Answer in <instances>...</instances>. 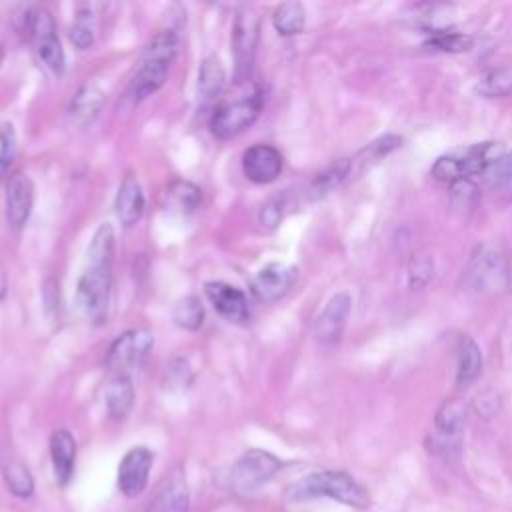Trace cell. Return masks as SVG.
Returning <instances> with one entry per match:
<instances>
[{
	"label": "cell",
	"instance_id": "obj_23",
	"mask_svg": "<svg viewBox=\"0 0 512 512\" xmlns=\"http://www.w3.org/2000/svg\"><path fill=\"white\" fill-rule=\"evenodd\" d=\"M482 374V352L472 336H460L456 344V384L466 388Z\"/></svg>",
	"mask_w": 512,
	"mask_h": 512
},
{
	"label": "cell",
	"instance_id": "obj_11",
	"mask_svg": "<svg viewBox=\"0 0 512 512\" xmlns=\"http://www.w3.org/2000/svg\"><path fill=\"white\" fill-rule=\"evenodd\" d=\"M298 280V268L286 262H270L256 272L250 282L254 298L262 304H272L284 298Z\"/></svg>",
	"mask_w": 512,
	"mask_h": 512
},
{
	"label": "cell",
	"instance_id": "obj_1",
	"mask_svg": "<svg viewBox=\"0 0 512 512\" xmlns=\"http://www.w3.org/2000/svg\"><path fill=\"white\" fill-rule=\"evenodd\" d=\"M116 236L110 222H102L92 234L88 246V264L78 278L76 302L82 314L94 322L102 324L108 318L110 292H112V264H114Z\"/></svg>",
	"mask_w": 512,
	"mask_h": 512
},
{
	"label": "cell",
	"instance_id": "obj_9",
	"mask_svg": "<svg viewBox=\"0 0 512 512\" xmlns=\"http://www.w3.org/2000/svg\"><path fill=\"white\" fill-rule=\"evenodd\" d=\"M28 36L34 40L36 52H38L40 60L44 62V66L54 74H62L64 68H66V56H64V48L60 44V38L56 34L54 16L48 8L36 6L32 10Z\"/></svg>",
	"mask_w": 512,
	"mask_h": 512
},
{
	"label": "cell",
	"instance_id": "obj_37",
	"mask_svg": "<svg viewBox=\"0 0 512 512\" xmlns=\"http://www.w3.org/2000/svg\"><path fill=\"white\" fill-rule=\"evenodd\" d=\"M6 288H8V282H6V274L0 270V302H2L4 294H6Z\"/></svg>",
	"mask_w": 512,
	"mask_h": 512
},
{
	"label": "cell",
	"instance_id": "obj_13",
	"mask_svg": "<svg viewBox=\"0 0 512 512\" xmlns=\"http://www.w3.org/2000/svg\"><path fill=\"white\" fill-rule=\"evenodd\" d=\"M352 312V298L346 292H336L314 322V338L322 346H334L342 340L346 322Z\"/></svg>",
	"mask_w": 512,
	"mask_h": 512
},
{
	"label": "cell",
	"instance_id": "obj_4",
	"mask_svg": "<svg viewBox=\"0 0 512 512\" xmlns=\"http://www.w3.org/2000/svg\"><path fill=\"white\" fill-rule=\"evenodd\" d=\"M318 496L338 500L358 510L368 508L372 502L368 490L356 478H352L348 472H342V470L312 472L286 488L288 500H308Z\"/></svg>",
	"mask_w": 512,
	"mask_h": 512
},
{
	"label": "cell",
	"instance_id": "obj_39",
	"mask_svg": "<svg viewBox=\"0 0 512 512\" xmlns=\"http://www.w3.org/2000/svg\"><path fill=\"white\" fill-rule=\"evenodd\" d=\"M2 60H4V48L0 46V64H2Z\"/></svg>",
	"mask_w": 512,
	"mask_h": 512
},
{
	"label": "cell",
	"instance_id": "obj_8",
	"mask_svg": "<svg viewBox=\"0 0 512 512\" xmlns=\"http://www.w3.org/2000/svg\"><path fill=\"white\" fill-rule=\"evenodd\" d=\"M154 346V334L148 328H130L118 334L106 352V366L112 374H130L142 364Z\"/></svg>",
	"mask_w": 512,
	"mask_h": 512
},
{
	"label": "cell",
	"instance_id": "obj_7",
	"mask_svg": "<svg viewBox=\"0 0 512 512\" xmlns=\"http://www.w3.org/2000/svg\"><path fill=\"white\" fill-rule=\"evenodd\" d=\"M280 468H282V462L272 452L252 448L232 464L228 472L230 490L238 494L254 492L262 484H266L270 478H274Z\"/></svg>",
	"mask_w": 512,
	"mask_h": 512
},
{
	"label": "cell",
	"instance_id": "obj_3",
	"mask_svg": "<svg viewBox=\"0 0 512 512\" xmlns=\"http://www.w3.org/2000/svg\"><path fill=\"white\" fill-rule=\"evenodd\" d=\"M264 96L260 86L250 80H234V86L222 94L210 116V132L218 140H230L250 128L260 116Z\"/></svg>",
	"mask_w": 512,
	"mask_h": 512
},
{
	"label": "cell",
	"instance_id": "obj_15",
	"mask_svg": "<svg viewBox=\"0 0 512 512\" xmlns=\"http://www.w3.org/2000/svg\"><path fill=\"white\" fill-rule=\"evenodd\" d=\"M204 294H206L208 302L212 304V308L224 320L234 322V324H246L250 320L248 298L240 288H236L228 282L212 280V282L204 284Z\"/></svg>",
	"mask_w": 512,
	"mask_h": 512
},
{
	"label": "cell",
	"instance_id": "obj_30",
	"mask_svg": "<svg viewBox=\"0 0 512 512\" xmlns=\"http://www.w3.org/2000/svg\"><path fill=\"white\" fill-rule=\"evenodd\" d=\"M474 44L472 36L462 34V32H452V30H432L426 48L442 50V52H466Z\"/></svg>",
	"mask_w": 512,
	"mask_h": 512
},
{
	"label": "cell",
	"instance_id": "obj_17",
	"mask_svg": "<svg viewBox=\"0 0 512 512\" xmlns=\"http://www.w3.org/2000/svg\"><path fill=\"white\" fill-rule=\"evenodd\" d=\"M464 424H466V404L460 398L444 400L434 416V428H436L434 446L446 448V450L450 448L458 450Z\"/></svg>",
	"mask_w": 512,
	"mask_h": 512
},
{
	"label": "cell",
	"instance_id": "obj_20",
	"mask_svg": "<svg viewBox=\"0 0 512 512\" xmlns=\"http://www.w3.org/2000/svg\"><path fill=\"white\" fill-rule=\"evenodd\" d=\"M50 462L54 478L60 486H66L74 476L76 464V438L70 430L58 428L50 436Z\"/></svg>",
	"mask_w": 512,
	"mask_h": 512
},
{
	"label": "cell",
	"instance_id": "obj_5",
	"mask_svg": "<svg viewBox=\"0 0 512 512\" xmlns=\"http://www.w3.org/2000/svg\"><path fill=\"white\" fill-rule=\"evenodd\" d=\"M510 260L494 242L478 244L462 268L460 286L474 296H490L508 286Z\"/></svg>",
	"mask_w": 512,
	"mask_h": 512
},
{
	"label": "cell",
	"instance_id": "obj_16",
	"mask_svg": "<svg viewBox=\"0 0 512 512\" xmlns=\"http://www.w3.org/2000/svg\"><path fill=\"white\" fill-rule=\"evenodd\" d=\"M284 168V158L272 144H254L242 154V172L254 184L274 182Z\"/></svg>",
	"mask_w": 512,
	"mask_h": 512
},
{
	"label": "cell",
	"instance_id": "obj_36",
	"mask_svg": "<svg viewBox=\"0 0 512 512\" xmlns=\"http://www.w3.org/2000/svg\"><path fill=\"white\" fill-rule=\"evenodd\" d=\"M16 154V132L10 122H0V174L12 164Z\"/></svg>",
	"mask_w": 512,
	"mask_h": 512
},
{
	"label": "cell",
	"instance_id": "obj_12",
	"mask_svg": "<svg viewBox=\"0 0 512 512\" xmlns=\"http://www.w3.org/2000/svg\"><path fill=\"white\" fill-rule=\"evenodd\" d=\"M154 464V454L146 446L130 448L118 464V490L126 498H136L144 492Z\"/></svg>",
	"mask_w": 512,
	"mask_h": 512
},
{
	"label": "cell",
	"instance_id": "obj_2",
	"mask_svg": "<svg viewBox=\"0 0 512 512\" xmlns=\"http://www.w3.org/2000/svg\"><path fill=\"white\" fill-rule=\"evenodd\" d=\"M178 32L176 28H162L158 30L150 42L144 46L140 58H138V66L134 76L130 78V84L126 88V102L130 106L140 104L142 100H146L148 96H152L154 92H158L166 78H168V70L178 54Z\"/></svg>",
	"mask_w": 512,
	"mask_h": 512
},
{
	"label": "cell",
	"instance_id": "obj_14",
	"mask_svg": "<svg viewBox=\"0 0 512 512\" xmlns=\"http://www.w3.org/2000/svg\"><path fill=\"white\" fill-rule=\"evenodd\" d=\"M34 206V182L26 172H14L8 178L6 194H4V208H6V222L14 232H20L32 212Z\"/></svg>",
	"mask_w": 512,
	"mask_h": 512
},
{
	"label": "cell",
	"instance_id": "obj_21",
	"mask_svg": "<svg viewBox=\"0 0 512 512\" xmlns=\"http://www.w3.org/2000/svg\"><path fill=\"white\" fill-rule=\"evenodd\" d=\"M104 106V92L96 84L80 86L68 102L66 118L74 126L90 124Z\"/></svg>",
	"mask_w": 512,
	"mask_h": 512
},
{
	"label": "cell",
	"instance_id": "obj_32",
	"mask_svg": "<svg viewBox=\"0 0 512 512\" xmlns=\"http://www.w3.org/2000/svg\"><path fill=\"white\" fill-rule=\"evenodd\" d=\"M484 182L492 190L512 188V150L500 154L482 174Z\"/></svg>",
	"mask_w": 512,
	"mask_h": 512
},
{
	"label": "cell",
	"instance_id": "obj_26",
	"mask_svg": "<svg viewBox=\"0 0 512 512\" xmlns=\"http://www.w3.org/2000/svg\"><path fill=\"white\" fill-rule=\"evenodd\" d=\"M352 172V162L350 158H340V160H334L330 166H326L322 172H318L310 186H308V196L312 200H318V198H324L326 194H330L334 188H338Z\"/></svg>",
	"mask_w": 512,
	"mask_h": 512
},
{
	"label": "cell",
	"instance_id": "obj_25",
	"mask_svg": "<svg viewBox=\"0 0 512 512\" xmlns=\"http://www.w3.org/2000/svg\"><path fill=\"white\" fill-rule=\"evenodd\" d=\"M226 88V68L214 54L206 56L198 68V94L204 102L220 100Z\"/></svg>",
	"mask_w": 512,
	"mask_h": 512
},
{
	"label": "cell",
	"instance_id": "obj_28",
	"mask_svg": "<svg viewBox=\"0 0 512 512\" xmlns=\"http://www.w3.org/2000/svg\"><path fill=\"white\" fill-rule=\"evenodd\" d=\"M172 320L178 328L196 332L204 324V306L198 296H184L172 308Z\"/></svg>",
	"mask_w": 512,
	"mask_h": 512
},
{
	"label": "cell",
	"instance_id": "obj_24",
	"mask_svg": "<svg viewBox=\"0 0 512 512\" xmlns=\"http://www.w3.org/2000/svg\"><path fill=\"white\" fill-rule=\"evenodd\" d=\"M108 416L116 422L124 420L134 406V386L130 374H112L104 390Z\"/></svg>",
	"mask_w": 512,
	"mask_h": 512
},
{
	"label": "cell",
	"instance_id": "obj_10",
	"mask_svg": "<svg viewBox=\"0 0 512 512\" xmlns=\"http://www.w3.org/2000/svg\"><path fill=\"white\" fill-rule=\"evenodd\" d=\"M260 36V20L252 8H240L232 26V50L236 62V80H250L254 54Z\"/></svg>",
	"mask_w": 512,
	"mask_h": 512
},
{
	"label": "cell",
	"instance_id": "obj_40",
	"mask_svg": "<svg viewBox=\"0 0 512 512\" xmlns=\"http://www.w3.org/2000/svg\"><path fill=\"white\" fill-rule=\"evenodd\" d=\"M0 176H2V174H0Z\"/></svg>",
	"mask_w": 512,
	"mask_h": 512
},
{
	"label": "cell",
	"instance_id": "obj_33",
	"mask_svg": "<svg viewBox=\"0 0 512 512\" xmlns=\"http://www.w3.org/2000/svg\"><path fill=\"white\" fill-rule=\"evenodd\" d=\"M432 276H434V258L424 250L414 252L408 262V286L412 290H420L432 280Z\"/></svg>",
	"mask_w": 512,
	"mask_h": 512
},
{
	"label": "cell",
	"instance_id": "obj_35",
	"mask_svg": "<svg viewBox=\"0 0 512 512\" xmlns=\"http://www.w3.org/2000/svg\"><path fill=\"white\" fill-rule=\"evenodd\" d=\"M284 208H286V192H280L276 196H270L260 212H258V222L264 230H274L280 222H282V216H284Z\"/></svg>",
	"mask_w": 512,
	"mask_h": 512
},
{
	"label": "cell",
	"instance_id": "obj_34",
	"mask_svg": "<svg viewBox=\"0 0 512 512\" xmlns=\"http://www.w3.org/2000/svg\"><path fill=\"white\" fill-rule=\"evenodd\" d=\"M168 198H170L172 206L178 208L180 212H192L198 208L202 194H200V188L194 186L192 182L176 180L168 188Z\"/></svg>",
	"mask_w": 512,
	"mask_h": 512
},
{
	"label": "cell",
	"instance_id": "obj_19",
	"mask_svg": "<svg viewBox=\"0 0 512 512\" xmlns=\"http://www.w3.org/2000/svg\"><path fill=\"white\" fill-rule=\"evenodd\" d=\"M144 204L146 200L138 176L134 172H126L114 198V212L120 224L126 228L134 226L144 214Z\"/></svg>",
	"mask_w": 512,
	"mask_h": 512
},
{
	"label": "cell",
	"instance_id": "obj_38",
	"mask_svg": "<svg viewBox=\"0 0 512 512\" xmlns=\"http://www.w3.org/2000/svg\"><path fill=\"white\" fill-rule=\"evenodd\" d=\"M508 288L512 290V260H510V280H508Z\"/></svg>",
	"mask_w": 512,
	"mask_h": 512
},
{
	"label": "cell",
	"instance_id": "obj_6",
	"mask_svg": "<svg viewBox=\"0 0 512 512\" xmlns=\"http://www.w3.org/2000/svg\"><path fill=\"white\" fill-rule=\"evenodd\" d=\"M498 156L500 154L494 142L474 144L462 152L440 156L432 166V176L448 184L468 182L474 176H482Z\"/></svg>",
	"mask_w": 512,
	"mask_h": 512
},
{
	"label": "cell",
	"instance_id": "obj_18",
	"mask_svg": "<svg viewBox=\"0 0 512 512\" xmlns=\"http://www.w3.org/2000/svg\"><path fill=\"white\" fill-rule=\"evenodd\" d=\"M190 492L180 468L172 470L144 512H188Z\"/></svg>",
	"mask_w": 512,
	"mask_h": 512
},
{
	"label": "cell",
	"instance_id": "obj_31",
	"mask_svg": "<svg viewBox=\"0 0 512 512\" xmlns=\"http://www.w3.org/2000/svg\"><path fill=\"white\" fill-rule=\"evenodd\" d=\"M70 42L78 50H86L94 44V16L88 6L78 8L74 22L70 26Z\"/></svg>",
	"mask_w": 512,
	"mask_h": 512
},
{
	"label": "cell",
	"instance_id": "obj_29",
	"mask_svg": "<svg viewBox=\"0 0 512 512\" xmlns=\"http://www.w3.org/2000/svg\"><path fill=\"white\" fill-rule=\"evenodd\" d=\"M478 92L486 98H500L512 92V68H494L488 70L478 80Z\"/></svg>",
	"mask_w": 512,
	"mask_h": 512
},
{
	"label": "cell",
	"instance_id": "obj_22",
	"mask_svg": "<svg viewBox=\"0 0 512 512\" xmlns=\"http://www.w3.org/2000/svg\"><path fill=\"white\" fill-rule=\"evenodd\" d=\"M0 470L4 484L16 498H30L34 492V478L28 466L8 448L0 450Z\"/></svg>",
	"mask_w": 512,
	"mask_h": 512
},
{
	"label": "cell",
	"instance_id": "obj_27",
	"mask_svg": "<svg viewBox=\"0 0 512 512\" xmlns=\"http://www.w3.org/2000/svg\"><path fill=\"white\" fill-rule=\"evenodd\" d=\"M272 24L280 36H296L306 26V10L300 2H282L272 14Z\"/></svg>",
	"mask_w": 512,
	"mask_h": 512
}]
</instances>
